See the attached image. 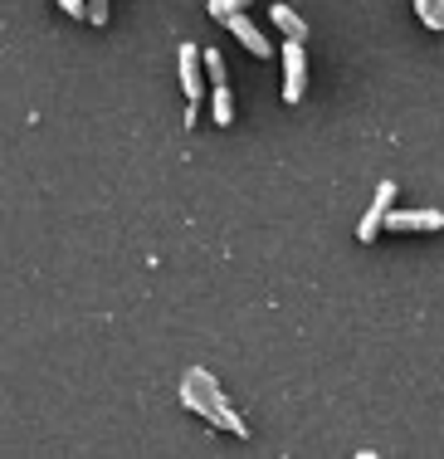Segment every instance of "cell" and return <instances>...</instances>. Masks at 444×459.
<instances>
[{
    "mask_svg": "<svg viewBox=\"0 0 444 459\" xmlns=\"http://www.w3.org/2000/svg\"><path fill=\"white\" fill-rule=\"evenodd\" d=\"M210 117H215V127H230V123H235V98H230V89H215Z\"/></svg>",
    "mask_w": 444,
    "mask_h": 459,
    "instance_id": "obj_8",
    "label": "cell"
},
{
    "mask_svg": "<svg viewBox=\"0 0 444 459\" xmlns=\"http://www.w3.org/2000/svg\"><path fill=\"white\" fill-rule=\"evenodd\" d=\"M249 0H210V20H230L235 10H244Z\"/></svg>",
    "mask_w": 444,
    "mask_h": 459,
    "instance_id": "obj_11",
    "label": "cell"
},
{
    "mask_svg": "<svg viewBox=\"0 0 444 459\" xmlns=\"http://www.w3.org/2000/svg\"><path fill=\"white\" fill-rule=\"evenodd\" d=\"M391 205H396V181H381V186H376V195H371V205H366L362 221H356V239H362V245H371V239L386 230Z\"/></svg>",
    "mask_w": 444,
    "mask_h": 459,
    "instance_id": "obj_2",
    "label": "cell"
},
{
    "mask_svg": "<svg viewBox=\"0 0 444 459\" xmlns=\"http://www.w3.org/2000/svg\"><path fill=\"white\" fill-rule=\"evenodd\" d=\"M386 230L391 235H435V230H444V211H396L391 205Z\"/></svg>",
    "mask_w": 444,
    "mask_h": 459,
    "instance_id": "obj_4",
    "label": "cell"
},
{
    "mask_svg": "<svg viewBox=\"0 0 444 459\" xmlns=\"http://www.w3.org/2000/svg\"><path fill=\"white\" fill-rule=\"evenodd\" d=\"M181 89H186L191 103H201L205 98V83H201V64H196V45H181Z\"/></svg>",
    "mask_w": 444,
    "mask_h": 459,
    "instance_id": "obj_6",
    "label": "cell"
},
{
    "mask_svg": "<svg viewBox=\"0 0 444 459\" xmlns=\"http://www.w3.org/2000/svg\"><path fill=\"white\" fill-rule=\"evenodd\" d=\"M220 25L230 30V35L240 39V45H244L249 54H259V59H269V39L259 35V25H254V20L244 15V10H235V15H230V20H220Z\"/></svg>",
    "mask_w": 444,
    "mask_h": 459,
    "instance_id": "obj_5",
    "label": "cell"
},
{
    "mask_svg": "<svg viewBox=\"0 0 444 459\" xmlns=\"http://www.w3.org/2000/svg\"><path fill=\"white\" fill-rule=\"evenodd\" d=\"M415 15H420V25L444 35V0H415Z\"/></svg>",
    "mask_w": 444,
    "mask_h": 459,
    "instance_id": "obj_9",
    "label": "cell"
},
{
    "mask_svg": "<svg viewBox=\"0 0 444 459\" xmlns=\"http://www.w3.org/2000/svg\"><path fill=\"white\" fill-rule=\"evenodd\" d=\"M274 25H278V35H284V39H303V45H308V25H303L288 5H274Z\"/></svg>",
    "mask_w": 444,
    "mask_h": 459,
    "instance_id": "obj_7",
    "label": "cell"
},
{
    "mask_svg": "<svg viewBox=\"0 0 444 459\" xmlns=\"http://www.w3.org/2000/svg\"><path fill=\"white\" fill-rule=\"evenodd\" d=\"M308 93V45L288 39L284 45V103H298Z\"/></svg>",
    "mask_w": 444,
    "mask_h": 459,
    "instance_id": "obj_3",
    "label": "cell"
},
{
    "mask_svg": "<svg viewBox=\"0 0 444 459\" xmlns=\"http://www.w3.org/2000/svg\"><path fill=\"white\" fill-rule=\"evenodd\" d=\"M64 10H69L73 20H89V0H59Z\"/></svg>",
    "mask_w": 444,
    "mask_h": 459,
    "instance_id": "obj_12",
    "label": "cell"
},
{
    "mask_svg": "<svg viewBox=\"0 0 444 459\" xmlns=\"http://www.w3.org/2000/svg\"><path fill=\"white\" fill-rule=\"evenodd\" d=\"M181 401H186V411H196V415H205L210 425H220V430H230V435H249V425L235 415V406L225 401V391L215 386V377L205 367H191L186 377H181Z\"/></svg>",
    "mask_w": 444,
    "mask_h": 459,
    "instance_id": "obj_1",
    "label": "cell"
},
{
    "mask_svg": "<svg viewBox=\"0 0 444 459\" xmlns=\"http://www.w3.org/2000/svg\"><path fill=\"white\" fill-rule=\"evenodd\" d=\"M201 64H205V79H210L215 89H225V59H220V49H205Z\"/></svg>",
    "mask_w": 444,
    "mask_h": 459,
    "instance_id": "obj_10",
    "label": "cell"
}]
</instances>
